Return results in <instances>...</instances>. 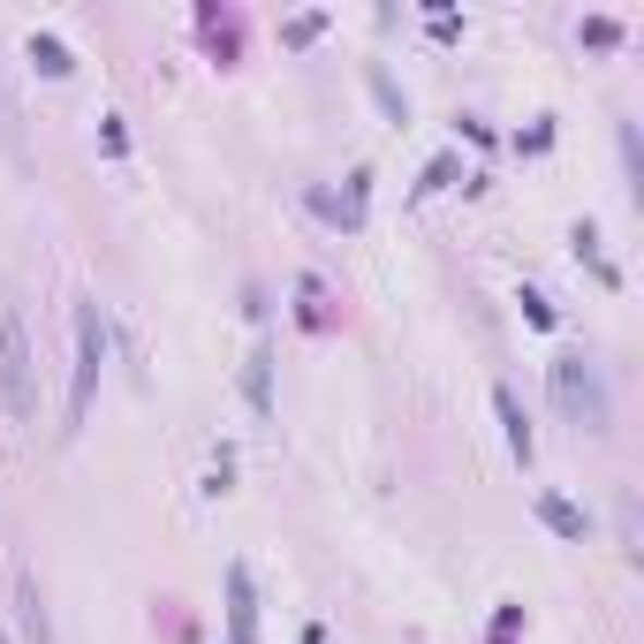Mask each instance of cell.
Instances as JSON below:
<instances>
[{"label": "cell", "mask_w": 644, "mask_h": 644, "mask_svg": "<svg viewBox=\"0 0 644 644\" xmlns=\"http://www.w3.org/2000/svg\"><path fill=\"white\" fill-rule=\"evenodd\" d=\"M493 410H500V425H508V455L531 471V455H538V440H531V417H523V402L508 394V387H493Z\"/></svg>", "instance_id": "cell-5"}, {"label": "cell", "mask_w": 644, "mask_h": 644, "mask_svg": "<svg viewBox=\"0 0 644 644\" xmlns=\"http://www.w3.org/2000/svg\"><path fill=\"white\" fill-rule=\"evenodd\" d=\"M538 523H546L554 538H584V531H592V515H584L576 500H561V493H538Z\"/></svg>", "instance_id": "cell-6"}, {"label": "cell", "mask_w": 644, "mask_h": 644, "mask_svg": "<svg viewBox=\"0 0 644 644\" xmlns=\"http://www.w3.org/2000/svg\"><path fill=\"white\" fill-rule=\"evenodd\" d=\"M31 61H38V76H76V53L53 31H31Z\"/></svg>", "instance_id": "cell-8"}, {"label": "cell", "mask_w": 644, "mask_h": 644, "mask_svg": "<svg viewBox=\"0 0 644 644\" xmlns=\"http://www.w3.org/2000/svg\"><path fill=\"white\" fill-rule=\"evenodd\" d=\"M515 622H523V607H500V615H493V637H485V644H508V637H515Z\"/></svg>", "instance_id": "cell-17"}, {"label": "cell", "mask_w": 644, "mask_h": 644, "mask_svg": "<svg viewBox=\"0 0 644 644\" xmlns=\"http://www.w3.org/2000/svg\"><path fill=\"white\" fill-rule=\"evenodd\" d=\"M228 637L258 644V599H251V569H243V561L228 569Z\"/></svg>", "instance_id": "cell-4"}, {"label": "cell", "mask_w": 644, "mask_h": 644, "mask_svg": "<svg viewBox=\"0 0 644 644\" xmlns=\"http://www.w3.org/2000/svg\"><path fill=\"white\" fill-rule=\"evenodd\" d=\"M372 99L387 107V122H410V107H402V92H394V76H387V69H372Z\"/></svg>", "instance_id": "cell-11"}, {"label": "cell", "mask_w": 644, "mask_h": 644, "mask_svg": "<svg viewBox=\"0 0 644 644\" xmlns=\"http://www.w3.org/2000/svg\"><path fill=\"white\" fill-rule=\"evenodd\" d=\"M523 319H531V326H554V304H546V289H523Z\"/></svg>", "instance_id": "cell-16"}, {"label": "cell", "mask_w": 644, "mask_h": 644, "mask_svg": "<svg viewBox=\"0 0 644 644\" xmlns=\"http://www.w3.org/2000/svg\"><path fill=\"white\" fill-rule=\"evenodd\" d=\"M296 319H304V326H326V289H319V281H304V289H296Z\"/></svg>", "instance_id": "cell-12"}, {"label": "cell", "mask_w": 644, "mask_h": 644, "mask_svg": "<svg viewBox=\"0 0 644 644\" xmlns=\"http://www.w3.org/2000/svg\"><path fill=\"white\" fill-rule=\"evenodd\" d=\"M433 38H440V46H455V38H463V23H455L448 8H433Z\"/></svg>", "instance_id": "cell-18"}, {"label": "cell", "mask_w": 644, "mask_h": 644, "mask_svg": "<svg viewBox=\"0 0 644 644\" xmlns=\"http://www.w3.org/2000/svg\"><path fill=\"white\" fill-rule=\"evenodd\" d=\"M0 145H15V99H8V84H0Z\"/></svg>", "instance_id": "cell-19"}, {"label": "cell", "mask_w": 644, "mask_h": 644, "mask_svg": "<svg viewBox=\"0 0 644 644\" xmlns=\"http://www.w3.org/2000/svg\"><path fill=\"white\" fill-rule=\"evenodd\" d=\"M584 46H622V23L615 15H584Z\"/></svg>", "instance_id": "cell-13"}, {"label": "cell", "mask_w": 644, "mask_h": 644, "mask_svg": "<svg viewBox=\"0 0 644 644\" xmlns=\"http://www.w3.org/2000/svg\"><path fill=\"white\" fill-rule=\"evenodd\" d=\"M448 182H455V153H440V160L425 167V182H417V190H425V197H433V190H448Z\"/></svg>", "instance_id": "cell-15"}, {"label": "cell", "mask_w": 644, "mask_h": 644, "mask_svg": "<svg viewBox=\"0 0 644 644\" xmlns=\"http://www.w3.org/2000/svg\"><path fill=\"white\" fill-rule=\"evenodd\" d=\"M554 402H561V417L569 425H584V433H607V394H599V372L569 349V356H554Z\"/></svg>", "instance_id": "cell-1"}, {"label": "cell", "mask_w": 644, "mask_h": 644, "mask_svg": "<svg viewBox=\"0 0 644 644\" xmlns=\"http://www.w3.org/2000/svg\"><path fill=\"white\" fill-rule=\"evenodd\" d=\"M15 607H23V637H31V644H53L46 599H38V584H31V576H15Z\"/></svg>", "instance_id": "cell-7"}, {"label": "cell", "mask_w": 644, "mask_h": 644, "mask_svg": "<svg viewBox=\"0 0 644 644\" xmlns=\"http://www.w3.org/2000/svg\"><path fill=\"white\" fill-rule=\"evenodd\" d=\"M569 243H576V258H584V266H592L599 281H615V266L599 258V228H592V220H576V235H569Z\"/></svg>", "instance_id": "cell-10"}, {"label": "cell", "mask_w": 644, "mask_h": 644, "mask_svg": "<svg viewBox=\"0 0 644 644\" xmlns=\"http://www.w3.org/2000/svg\"><path fill=\"white\" fill-rule=\"evenodd\" d=\"M326 31V15L319 8H312V15H296V23H289V31H281V38H289V46H312V38H319Z\"/></svg>", "instance_id": "cell-14"}, {"label": "cell", "mask_w": 644, "mask_h": 644, "mask_svg": "<svg viewBox=\"0 0 644 644\" xmlns=\"http://www.w3.org/2000/svg\"><path fill=\"white\" fill-rule=\"evenodd\" d=\"M0 394H8V410H15V417H38L31 341H23V326H15V312H8V304H0Z\"/></svg>", "instance_id": "cell-3"}, {"label": "cell", "mask_w": 644, "mask_h": 644, "mask_svg": "<svg viewBox=\"0 0 644 644\" xmlns=\"http://www.w3.org/2000/svg\"><path fill=\"white\" fill-rule=\"evenodd\" d=\"M99 364H107V319H99V304H76V387H69V433L92 417Z\"/></svg>", "instance_id": "cell-2"}, {"label": "cell", "mask_w": 644, "mask_h": 644, "mask_svg": "<svg viewBox=\"0 0 644 644\" xmlns=\"http://www.w3.org/2000/svg\"><path fill=\"white\" fill-rule=\"evenodd\" d=\"M243 394H251V410H274V356L266 349L243 364Z\"/></svg>", "instance_id": "cell-9"}]
</instances>
